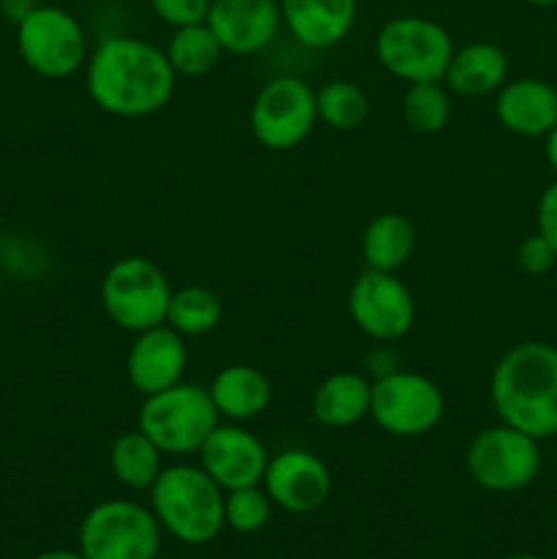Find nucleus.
<instances>
[{
	"mask_svg": "<svg viewBox=\"0 0 557 559\" xmlns=\"http://www.w3.org/2000/svg\"><path fill=\"white\" fill-rule=\"evenodd\" d=\"M555 284H557V267H555Z\"/></svg>",
	"mask_w": 557,
	"mask_h": 559,
	"instance_id": "37",
	"label": "nucleus"
},
{
	"mask_svg": "<svg viewBox=\"0 0 557 559\" xmlns=\"http://www.w3.org/2000/svg\"><path fill=\"white\" fill-rule=\"evenodd\" d=\"M16 49L27 69L47 80H63L87 63L85 31L60 5H33L16 22Z\"/></svg>",
	"mask_w": 557,
	"mask_h": 559,
	"instance_id": "8",
	"label": "nucleus"
},
{
	"mask_svg": "<svg viewBox=\"0 0 557 559\" xmlns=\"http://www.w3.org/2000/svg\"><path fill=\"white\" fill-rule=\"evenodd\" d=\"M377 60L396 80L442 82L453 58V38L429 16H393L380 27L375 41Z\"/></svg>",
	"mask_w": 557,
	"mask_h": 559,
	"instance_id": "5",
	"label": "nucleus"
},
{
	"mask_svg": "<svg viewBox=\"0 0 557 559\" xmlns=\"http://www.w3.org/2000/svg\"><path fill=\"white\" fill-rule=\"evenodd\" d=\"M535 224H538V233L544 235L557 251V180L541 191L538 207H535Z\"/></svg>",
	"mask_w": 557,
	"mask_h": 559,
	"instance_id": "31",
	"label": "nucleus"
},
{
	"mask_svg": "<svg viewBox=\"0 0 557 559\" xmlns=\"http://www.w3.org/2000/svg\"><path fill=\"white\" fill-rule=\"evenodd\" d=\"M271 497L260 486H246V489L224 491V524L235 533H257L271 519Z\"/></svg>",
	"mask_w": 557,
	"mask_h": 559,
	"instance_id": "28",
	"label": "nucleus"
},
{
	"mask_svg": "<svg viewBox=\"0 0 557 559\" xmlns=\"http://www.w3.org/2000/svg\"><path fill=\"white\" fill-rule=\"evenodd\" d=\"M197 453H200V467L224 491L260 486L271 459L260 437L240 424L216 426Z\"/></svg>",
	"mask_w": 557,
	"mask_h": 559,
	"instance_id": "14",
	"label": "nucleus"
},
{
	"mask_svg": "<svg viewBox=\"0 0 557 559\" xmlns=\"http://www.w3.org/2000/svg\"><path fill=\"white\" fill-rule=\"evenodd\" d=\"M315 123V87L293 74L265 82L249 109L251 134L268 151H293L311 134Z\"/></svg>",
	"mask_w": 557,
	"mask_h": 559,
	"instance_id": "10",
	"label": "nucleus"
},
{
	"mask_svg": "<svg viewBox=\"0 0 557 559\" xmlns=\"http://www.w3.org/2000/svg\"><path fill=\"white\" fill-rule=\"evenodd\" d=\"M442 82L457 96H489L508 82V55L491 41L464 44V47L453 49Z\"/></svg>",
	"mask_w": 557,
	"mask_h": 559,
	"instance_id": "20",
	"label": "nucleus"
},
{
	"mask_svg": "<svg viewBox=\"0 0 557 559\" xmlns=\"http://www.w3.org/2000/svg\"><path fill=\"white\" fill-rule=\"evenodd\" d=\"M500 424L535 440L557 437V347L522 342L497 360L489 385Z\"/></svg>",
	"mask_w": 557,
	"mask_h": 559,
	"instance_id": "2",
	"label": "nucleus"
},
{
	"mask_svg": "<svg viewBox=\"0 0 557 559\" xmlns=\"http://www.w3.org/2000/svg\"><path fill=\"white\" fill-rule=\"evenodd\" d=\"M222 298L208 287L173 289L167 309V325L180 336H205L222 322Z\"/></svg>",
	"mask_w": 557,
	"mask_h": 559,
	"instance_id": "25",
	"label": "nucleus"
},
{
	"mask_svg": "<svg viewBox=\"0 0 557 559\" xmlns=\"http://www.w3.org/2000/svg\"><path fill=\"white\" fill-rule=\"evenodd\" d=\"M186 364H189L186 336L164 322V325L137 333L126 355V374L142 396H153L183 382Z\"/></svg>",
	"mask_w": 557,
	"mask_h": 559,
	"instance_id": "15",
	"label": "nucleus"
},
{
	"mask_svg": "<svg viewBox=\"0 0 557 559\" xmlns=\"http://www.w3.org/2000/svg\"><path fill=\"white\" fill-rule=\"evenodd\" d=\"M349 314L375 342H399L415 322V300L396 273L366 267L349 289Z\"/></svg>",
	"mask_w": 557,
	"mask_h": 559,
	"instance_id": "12",
	"label": "nucleus"
},
{
	"mask_svg": "<svg viewBox=\"0 0 557 559\" xmlns=\"http://www.w3.org/2000/svg\"><path fill=\"white\" fill-rule=\"evenodd\" d=\"M268 497L287 513H315L331 497V469L320 456L309 451H282L268 459L265 467Z\"/></svg>",
	"mask_w": 557,
	"mask_h": 559,
	"instance_id": "13",
	"label": "nucleus"
},
{
	"mask_svg": "<svg viewBox=\"0 0 557 559\" xmlns=\"http://www.w3.org/2000/svg\"><path fill=\"white\" fill-rule=\"evenodd\" d=\"M218 418L229 424H246L260 418L271 404V382L260 369L249 364L224 366L208 385Z\"/></svg>",
	"mask_w": 557,
	"mask_h": 559,
	"instance_id": "19",
	"label": "nucleus"
},
{
	"mask_svg": "<svg viewBox=\"0 0 557 559\" xmlns=\"http://www.w3.org/2000/svg\"><path fill=\"white\" fill-rule=\"evenodd\" d=\"M216 426L218 413L211 393L197 382H178L167 391L145 396L137 415V429L169 456L197 453Z\"/></svg>",
	"mask_w": 557,
	"mask_h": 559,
	"instance_id": "4",
	"label": "nucleus"
},
{
	"mask_svg": "<svg viewBox=\"0 0 557 559\" xmlns=\"http://www.w3.org/2000/svg\"><path fill=\"white\" fill-rule=\"evenodd\" d=\"M33 559H85L82 551H66V549H55V551H44V555L33 557Z\"/></svg>",
	"mask_w": 557,
	"mask_h": 559,
	"instance_id": "33",
	"label": "nucleus"
},
{
	"mask_svg": "<svg viewBox=\"0 0 557 559\" xmlns=\"http://www.w3.org/2000/svg\"><path fill=\"white\" fill-rule=\"evenodd\" d=\"M0 289H3V267H0Z\"/></svg>",
	"mask_w": 557,
	"mask_h": 559,
	"instance_id": "36",
	"label": "nucleus"
},
{
	"mask_svg": "<svg viewBox=\"0 0 557 559\" xmlns=\"http://www.w3.org/2000/svg\"><path fill=\"white\" fill-rule=\"evenodd\" d=\"M495 115L511 134L546 136L557 126V87L538 76H519L497 91Z\"/></svg>",
	"mask_w": 557,
	"mask_h": 559,
	"instance_id": "17",
	"label": "nucleus"
},
{
	"mask_svg": "<svg viewBox=\"0 0 557 559\" xmlns=\"http://www.w3.org/2000/svg\"><path fill=\"white\" fill-rule=\"evenodd\" d=\"M415 227L402 213H380L371 218L360 238V254L369 271L396 273L413 257Z\"/></svg>",
	"mask_w": 557,
	"mask_h": 559,
	"instance_id": "22",
	"label": "nucleus"
},
{
	"mask_svg": "<svg viewBox=\"0 0 557 559\" xmlns=\"http://www.w3.org/2000/svg\"><path fill=\"white\" fill-rule=\"evenodd\" d=\"M508 559H544V557H538V555H513V557H508Z\"/></svg>",
	"mask_w": 557,
	"mask_h": 559,
	"instance_id": "35",
	"label": "nucleus"
},
{
	"mask_svg": "<svg viewBox=\"0 0 557 559\" xmlns=\"http://www.w3.org/2000/svg\"><path fill=\"white\" fill-rule=\"evenodd\" d=\"M164 55L178 76H205L216 69L224 49L208 22H197V25L175 27Z\"/></svg>",
	"mask_w": 557,
	"mask_h": 559,
	"instance_id": "24",
	"label": "nucleus"
},
{
	"mask_svg": "<svg viewBox=\"0 0 557 559\" xmlns=\"http://www.w3.org/2000/svg\"><path fill=\"white\" fill-rule=\"evenodd\" d=\"M446 413V399L435 380L418 371H388L371 382L369 415L393 437L429 435Z\"/></svg>",
	"mask_w": 557,
	"mask_h": 559,
	"instance_id": "11",
	"label": "nucleus"
},
{
	"mask_svg": "<svg viewBox=\"0 0 557 559\" xmlns=\"http://www.w3.org/2000/svg\"><path fill=\"white\" fill-rule=\"evenodd\" d=\"M541 440L508 424L489 426L470 440L464 467L475 486L497 495L519 491L541 473Z\"/></svg>",
	"mask_w": 557,
	"mask_h": 559,
	"instance_id": "9",
	"label": "nucleus"
},
{
	"mask_svg": "<svg viewBox=\"0 0 557 559\" xmlns=\"http://www.w3.org/2000/svg\"><path fill=\"white\" fill-rule=\"evenodd\" d=\"M546 162H549V167L557 175V126L546 134Z\"/></svg>",
	"mask_w": 557,
	"mask_h": 559,
	"instance_id": "32",
	"label": "nucleus"
},
{
	"mask_svg": "<svg viewBox=\"0 0 557 559\" xmlns=\"http://www.w3.org/2000/svg\"><path fill=\"white\" fill-rule=\"evenodd\" d=\"M169 298H173L169 278L145 257H123L104 273V314L134 336L167 322Z\"/></svg>",
	"mask_w": 557,
	"mask_h": 559,
	"instance_id": "6",
	"label": "nucleus"
},
{
	"mask_svg": "<svg viewBox=\"0 0 557 559\" xmlns=\"http://www.w3.org/2000/svg\"><path fill=\"white\" fill-rule=\"evenodd\" d=\"M151 511L175 540L202 546L224 527V489L200 464H169L151 486Z\"/></svg>",
	"mask_w": 557,
	"mask_h": 559,
	"instance_id": "3",
	"label": "nucleus"
},
{
	"mask_svg": "<svg viewBox=\"0 0 557 559\" xmlns=\"http://www.w3.org/2000/svg\"><path fill=\"white\" fill-rule=\"evenodd\" d=\"M205 22L224 52L254 55L276 38L282 9L278 0H213Z\"/></svg>",
	"mask_w": 557,
	"mask_h": 559,
	"instance_id": "16",
	"label": "nucleus"
},
{
	"mask_svg": "<svg viewBox=\"0 0 557 559\" xmlns=\"http://www.w3.org/2000/svg\"><path fill=\"white\" fill-rule=\"evenodd\" d=\"M87 96L115 118H147L169 104L178 74L164 49L134 36H109L85 66Z\"/></svg>",
	"mask_w": 557,
	"mask_h": 559,
	"instance_id": "1",
	"label": "nucleus"
},
{
	"mask_svg": "<svg viewBox=\"0 0 557 559\" xmlns=\"http://www.w3.org/2000/svg\"><path fill=\"white\" fill-rule=\"evenodd\" d=\"M282 25L298 44L328 49L353 31L358 0H278Z\"/></svg>",
	"mask_w": 557,
	"mask_h": 559,
	"instance_id": "18",
	"label": "nucleus"
},
{
	"mask_svg": "<svg viewBox=\"0 0 557 559\" xmlns=\"http://www.w3.org/2000/svg\"><path fill=\"white\" fill-rule=\"evenodd\" d=\"M530 5H538V9H549V5H557V0H524Z\"/></svg>",
	"mask_w": 557,
	"mask_h": 559,
	"instance_id": "34",
	"label": "nucleus"
},
{
	"mask_svg": "<svg viewBox=\"0 0 557 559\" xmlns=\"http://www.w3.org/2000/svg\"><path fill=\"white\" fill-rule=\"evenodd\" d=\"M162 524L151 508L131 500H104L80 524L85 559H156Z\"/></svg>",
	"mask_w": 557,
	"mask_h": 559,
	"instance_id": "7",
	"label": "nucleus"
},
{
	"mask_svg": "<svg viewBox=\"0 0 557 559\" xmlns=\"http://www.w3.org/2000/svg\"><path fill=\"white\" fill-rule=\"evenodd\" d=\"M517 262L524 273H530V276H544V273L555 271L557 267V251L544 235L535 233L519 243Z\"/></svg>",
	"mask_w": 557,
	"mask_h": 559,
	"instance_id": "30",
	"label": "nucleus"
},
{
	"mask_svg": "<svg viewBox=\"0 0 557 559\" xmlns=\"http://www.w3.org/2000/svg\"><path fill=\"white\" fill-rule=\"evenodd\" d=\"M317 120L336 131H353L369 118V96L349 80H331L315 91Z\"/></svg>",
	"mask_w": 557,
	"mask_h": 559,
	"instance_id": "26",
	"label": "nucleus"
},
{
	"mask_svg": "<svg viewBox=\"0 0 557 559\" xmlns=\"http://www.w3.org/2000/svg\"><path fill=\"white\" fill-rule=\"evenodd\" d=\"M164 453L158 451L156 442L140 429L123 431L109 448V467L118 484H123L131 491H151L156 484L158 473L164 469Z\"/></svg>",
	"mask_w": 557,
	"mask_h": 559,
	"instance_id": "23",
	"label": "nucleus"
},
{
	"mask_svg": "<svg viewBox=\"0 0 557 559\" xmlns=\"http://www.w3.org/2000/svg\"><path fill=\"white\" fill-rule=\"evenodd\" d=\"M402 115L418 134H440L453 115L451 91L442 82H413L402 98Z\"/></svg>",
	"mask_w": 557,
	"mask_h": 559,
	"instance_id": "27",
	"label": "nucleus"
},
{
	"mask_svg": "<svg viewBox=\"0 0 557 559\" xmlns=\"http://www.w3.org/2000/svg\"><path fill=\"white\" fill-rule=\"evenodd\" d=\"M371 380L358 371H336L317 385L311 415L325 429H349L369 415Z\"/></svg>",
	"mask_w": 557,
	"mask_h": 559,
	"instance_id": "21",
	"label": "nucleus"
},
{
	"mask_svg": "<svg viewBox=\"0 0 557 559\" xmlns=\"http://www.w3.org/2000/svg\"><path fill=\"white\" fill-rule=\"evenodd\" d=\"M213 0H151L153 14L173 27L197 25L208 20Z\"/></svg>",
	"mask_w": 557,
	"mask_h": 559,
	"instance_id": "29",
	"label": "nucleus"
}]
</instances>
